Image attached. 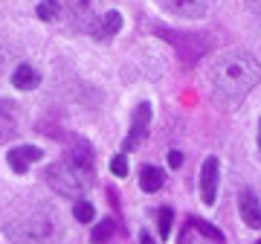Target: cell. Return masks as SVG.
Masks as SVG:
<instances>
[{
  "instance_id": "1",
  "label": "cell",
  "mask_w": 261,
  "mask_h": 244,
  "mask_svg": "<svg viewBox=\"0 0 261 244\" xmlns=\"http://www.w3.org/2000/svg\"><path fill=\"white\" fill-rule=\"evenodd\" d=\"M261 67L252 53L247 50H229L218 58L209 70V85L218 105H238L252 87L258 85Z\"/></svg>"
},
{
  "instance_id": "2",
  "label": "cell",
  "mask_w": 261,
  "mask_h": 244,
  "mask_svg": "<svg viewBox=\"0 0 261 244\" xmlns=\"http://www.w3.org/2000/svg\"><path fill=\"white\" fill-rule=\"evenodd\" d=\"M47 183L67 198H79L93 183V169H84V166H75L70 160H61V163H53L47 169Z\"/></svg>"
},
{
  "instance_id": "3",
  "label": "cell",
  "mask_w": 261,
  "mask_h": 244,
  "mask_svg": "<svg viewBox=\"0 0 261 244\" xmlns=\"http://www.w3.org/2000/svg\"><path fill=\"white\" fill-rule=\"evenodd\" d=\"M9 235L12 238H18V241H56L58 235H61V227H58L56 215L47 212V209H35V212H29V215L18 218L15 224L9 227Z\"/></svg>"
},
{
  "instance_id": "4",
  "label": "cell",
  "mask_w": 261,
  "mask_h": 244,
  "mask_svg": "<svg viewBox=\"0 0 261 244\" xmlns=\"http://www.w3.org/2000/svg\"><path fill=\"white\" fill-rule=\"evenodd\" d=\"M148 125H151V105L140 102L137 111H134V119H130V131H128V140H125V151L137 149V145L148 137Z\"/></svg>"
},
{
  "instance_id": "5",
  "label": "cell",
  "mask_w": 261,
  "mask_h": 244,
  "mask_svg": "<svg viewBox=\"0 0 261 244\" xmlns=\"http://www.w3.org/2000/svg\"><path fill=\"white\" fill-rule=\"evenodd\" d=\"M200 198L206 207H212L218 198V157H206V163L200 166Z\"/></svg>"
},
{
  "instance_id": "6",
  "label": "cell",
  "mask_w": 261,
  "mask_h": 244,
  "mask_svg": "<svg viewBox=\"0 0 261 244\" xmlns=\"http://www.w3.org/2000/svg\"><path fill=\"white\" fill-rule=\"evenodd\" d=\"M160 9H166L168 15L177 18H203L209 0H157Z\"/></svg>"
},
{
  "instance_id": "7",
  "label": "cell",
  "mask_w": 261,
  "mask_h": 244,
  "mask_svg": "<svg viewBox=\"0 0 261 244\" xmlns=\"http://www.w3.org/2000/svg\"><path fill=\"white\" fill-rule=\"evenodd\" d=\"M238 209H241L244 224L252 230H261V201L252 189H241L238 192Z\"/></svg>"
},
{
  "instance_id": "8",
  "label": "cell",
  "mask_w": 261,
  "mask_h": 244,
  "mask_svg": "<svg viewBox=\"0 0 261 244\" xmlns=\"http://www.w3.org/2000/svg\"><path fill=\"white\" fill-rule=\"evenodd\" d=\"M41 157H44V151L38 149V145H15V149H9V166L18 175H23L29 169V163H35Z\"/></svg>"
},
{
  "instance_id": "9",
  "label": "cell",
  "mask_w": 261,
  "mask_h": 244,
  "mask_svg": "<svg viewBox=\"0 0 261 244\" xmlns=\"http://www.w3.org/2000/svg\"><path fill=\"white\" fill-rule=\"evenodd\" d=\"M122 27V15L116 9H111L108 15H102L99 20H93V38H99V41H105V38L116 35Z\"/></svg>"
},
{
  "instance_id": "10",
  "label": "cell",
  "mask_w": 261,
  "mask_h": 244,
  "mask_svg": "<svg viewBox=\"0 0 261 244\" xmlns=\"http://www.w3.org/2000/svg\"><path fill=\"white\" fill-rule=\"evenodd\" d=\"M18 128V108L12 102H0V142H6Z\"/></svg>"
},
{
  "instance_id": "11",
  "label": "cell",
  "mask_w": 261,
  "mask_h": 244,
  "mask_svg": "<svg viewBox=\"0 0 261 244\" xmlns=\"http://www.w3.org/2000/svg\"><path fill=\"white\" fill-rule=\"evenodd\" d=\"M163 183H166V175H163L160 166H142V169H140V186H142V192H157V189H163Z\"/></svg>"
},
{
  "instance_id": "12",
  "label": "cell",
  "mask_w": 261,
  "mask_h": 244,
  "mask_svg": "<svg viewBox=\"0 0 261 244\" xmlns=\"http://www.w3.org/2000/svg\"><path fill=\"white\" fill-rule=\"evenodd\" d=\"M38 79H41V76L35 73V67L20 64V67H15V73H12V85L18 87V90H32V87H38Z\"/></svg>"
},
{
  "instance_id": "13",
  "label": "cell",
  "mask_w": 261,
  "mask_h": 244,
  "mask_svg": "<svg viewBox=\"0 0 261 244\" xmlns=\"http://www.w3.org/2000/svg\"><path fill=\"white\" fill-rule=\"evenodd\" d=\"M35 12L41 20H58L61 18V0H41Z\"/></svg>"
},
{
  "instance_id": "14",
  "label": "cell",
  "mask_w": 261,
  "mask_h": 244,
  "mask_svg": "<svg viewBox=\"0 0 261 244\" xmlns=\"http://www.w3.org/2000/svg\"><path fill=\"white\" fill-rule=\"evenodd\" d=\"M113 233H116V224H113L111 218L99 221V227L93 230V244H108L113 238Z\"/></svg>"
},
{
  "instance_id": "15",
  "label": "cell",
  "mask_w": 261,
  "mask_h": 244,
  "mask_svg": "<svg viewBox=\"0 0 261 244\" xmlns=\"http://www.w3.org/2000/svg\"><path fill=\"white\" fill-rule=\"evenodd\" d=\"M73 215H75V221H79V224H90V221H93V215H96V209H93V204H87V201H75Z\"/></svg>"
},
{
  "instance_id": "16",
  "label": "cell",
  "mask_w": 261,
  "mask_h": 244,
  "mask_svg": "<svg viewBox=\"0 0 261 244\" xmlns=\"http://www.w3.org/2000/svg\"><path fill=\"white\" fill-rule=\"evenodd\" d=\"M61 6H70V15L75 20H82L90 15V0H61Z\"/></svg>"
},
{
  "instance_id": "17",
  "label": "cell",
  "mask_w": 261,
  "mask_h": 244,
  "mask_svg": "<svg viewBox=\"0 0 261 244\" xmlns=\"http://www.w3.org/2000/svg\"><path fill=\"white\" fill-rule=\"evenodd\" d=\"M171 221H174V212L168 207L160 209V238H168L171 235Z\"/></svg>"
},
{
  "instance_id": "18",
  "label": "cell",
  "mask_w": 261,
  "mask_h": 244,
  "mask_svg": "<svg viewBox=\"0 0 261 244\" xmlns=\"http://www.w3.org/2000/svg\"><path fill=\"white\" fill-rule=\"evenodd\" d=\"M192 224L197 227V233H200V235H206V238H212L215 244H218V241H224V235L218 233V230H215L212 224H206V221H192Z\"/></svg>"
},
{
  "instance_id": "19",
  "label": "cell",
  "mask_w": 261,
  "mask_h": 244,
  "mask_svg": "<svg viewBox=\"0 0 261 244\" xmlns=\"http://www.w3.org/2000/svg\"><path fill=\"white\" fill-rule=\"evenodd\" d=\"M111 172L116 175V178H125V175H128V163H125L122 154H116V157L111 160Z\"/></svg>"
},
{
  "instance_id": "20",
  "label": "cell",
  "mask_w": 261,
  "mask_h": 244,
  "mask_svg": "<svg viewBox=\"0 0 261 244\" xmlns=\"http://www.w3.org/2000/svg\"><path fill=\"white\" fill-rule=\"evenodd\" d=\"M180 163H183V154H180V151H168V166H171V169H177Z\"/></svg>"
},
{
  "instance_id": "21",
  "label": "cell",
  "mask_w": 261,
  "mask_h": 244,
  "mask_svg": "<svg viewBox=\"0 0 261 244\" xmlns=\"http://www.w3.org/2000/svg\"><path fill=\"white\" fill-rule=\"evenodd\" d=\"M247 6H250L255 15H261V0H247Z\"/></svg>"
},
{
  "instance_id": "22",
  "label": "cell",
  "mask_w": 261,
  "mask_h": 244,
  "mask_svg": "<svg viewBox=\"0 0 261 244\" xmlns=\"http://www.w3.org/2000/svg\"><path fill=\"white\" fill-rule=\"evenodd\" d=\"M140 244H154V238H151V233H142V235H140Z\"/></svg>"
},
{
  "instance_id": "23",
  "label": "cell",
  "mask_w": 261,
  "mask_h": 244,
  "mask_svg": "<svg viewBox=\"0 0 261 244\" xmlns=\"http://www.w3.org/2000/svg\"><path fill=\"white\" fill-rule=\"evenodd\" d=\"M258 151H261V119H258Z\"/></svg>"
}]
</instances>
